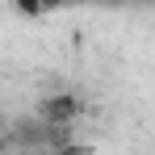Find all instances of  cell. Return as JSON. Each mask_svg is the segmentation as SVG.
Segmentation results:
<instances>
[{"instance_id":"obj_1","label":"cell","mask_w":155,"mask_h":155,"mask_svg":"<svg viewBox=\"0 0 155 155\" xmlns=\"http://www.w3.org/2000/svg\"><path fill=\"white\" fill-rule=\"evenodd\" d=\"M80 113V101L71 97V92H59V97H46L42 101V117L51 122V126H63V122H71Z\"/></svg>"}]
</instances>
